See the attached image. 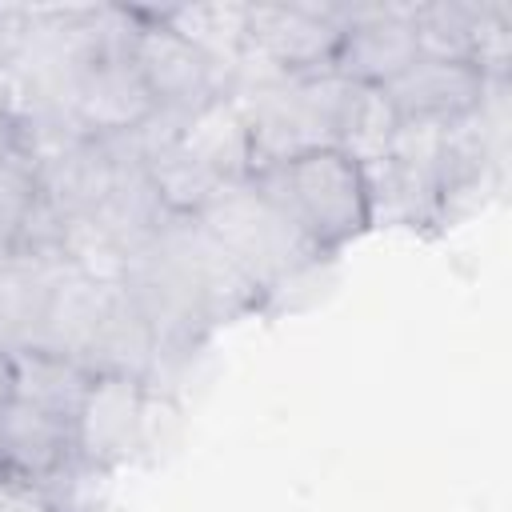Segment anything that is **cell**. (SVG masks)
I'll return each mask as SVG.
<instances>
[{
	"mask_svg": "<svg viewBox=\"0 0 512 512\" xmlns=\"http://www.w3.org/2000/svg\"><path fill=\"white\" fill-rule=\"evenodd\" d=\"M320 256L340 252L372 228V200L364 168L336 144L304 152L280 168L248 176Z\"/></svg>",
	"mask_w": 512,
	"mask_h": 512,
	"instance_id": "6da1fadb",
	"label": "cell"
},
{
	"mask_svg": "<svg viewBox=\"0 0 512 512\" xmlns=\"http://www.w3.org/2000/svg\"><path fill=\"white\" fill-rule=\"evenodd\" d=\"M196 220L264 296L280 292L288 280L304 276L324 260L252 180L224 184V192Z\"/></svg>",
	"mask_w": 512,
	"mask_h": 512,
	"instance_id": "7a4b0ae2",
	"label": "cell"
},
{
	"mask_svg": "<svg viewBox=\"0 0 512 512\" xmlns=\"http://www.w3.org/2000/svg\"><path fill=\"white\" fill-rule=\"evenodd\" d=\"M352 4H248V48L244 56L280 80L328 72L340 48Z\"/></svg>",
	"mask_w": 512,
	"mask_h": 512,
	"instance_id": "3957f363",
	"label": "cell"
},
{
	"mask_svg": "<svg viewBox=\"0 0 512 512\" xmlns=\"http://www.w3.org/2000/svg\"><path fill=\"white\" fill-rule=\"evenodd\" d=\"M132 40L128 60L148 84L160 112H196L208 100H220L232 92V68L208 60L192 40L160 24L148 8H132Z\"/></svg>",
	"mask_w": 512,
	"mask_h": 512,
	"instance_id": "277c9868",
	"label": "cell"
},
{
	"mask_svg": "<svg viewBox=\"0 0 512 512\" xmlns=\"http://www.w3.org/2000/svg\"><path fill=\"white\" fill-rule=\"evenodd\" d=\"M148 384L132 376L96 372L88 396L76 412V464L88 472H108L144 448L148 432Z\"/></svg>",
	"mask_w": 512,
	"mask_h": 512,
	"instance_id": "5b68a950",
	"label": "cell"
},
{
	"mask_svg": "<svg viewBox=\"0 0 512 512\" xmlns=\"http://www.w3.org/2000/svg\"><path fill=\"white\" fill-rule=\"evenodd\" d=\"M68 112L88 140H120L140 132L160 108L128 52H108L80 68L68 92Z\"/></svg>",
	"mask_w": 512,
	"mask_h": 512,
	"instance_id": "8992f818",
	"label": "cell"
},
{
	"mask_svg": "<svg viewBox=\"0 0 512 512\" xmlns=\"http://www.w3.org/2000/svg\"><path fill=\"white\" fill-rule=\"evenodd\" d=\"M420 60L408 4H352L340 48L332 56V72L348 84L388 88L400 72Z\"/></svg>",
	"mask_w": 512,
	"mask_h": 512,
	"instance_id": "52a82bcc",
	"label": "cell"
},
{
	"mask_svg": "<svg viewBox=\"0 0 512 512\" xmlns=\"http://www.w3.org/2000/svg\"><path fill=\"white\" fill-rule=\"evenodd\" d=\"M72 464H76L72 424L56 420L24 400H12L8 408H0V472L4 476L48 484L60 472H68Z\"/></svg>",
	"mask_w": 512,
	"mask_h": 512,
	"instance_id": "ba28073f",
	"label": "cell"
},
{
	"mask_svg": "<svg viewBox=\"0 0 512 512\" xmlns=\"http://www.w3.org/2000/svg\"><path fill=\"white\" fill-rule=\"evenodd\" d=\"M484 76L464 60H428L420 56L408 72H400L384 96L392 100L400 120H436L448 124L456 116H468L484 100Z\"/></svg>",
	"mask_w": 512,
	"mask_h": 512,
	"instance_id": "9c48e42d",
	"label": "cell"
},
{
	"mask_svg": "<svg viewBox=\"0 0 512 512\" xmlns=\"http://www.w3.org/2000/svg\"><path fill=\"white\" fill-rule=\"evenodd\" d=\"M112 292L116 288L92 284V280L64 268L48 288V300H44V312H40V324H36V336H32L28 348H44V352H56V356H68V360L84 364L88 348L100 332V320L108 312Z\"/></svg>",
	"mask_w": 512,
	"mask_h": 512,
	"instance_id": "30bf717a",
	"label": "cell"
},
{
	"mask_svg": "<svg viewBox=\"0 0 512 512\" xmlns=\"http://www.w3.org/2000/svg\"><path fill=\"white\" fill-rule=\"evenodd\" d=\"M176 144L184 152H192L200 164H208L220 180H228V184L248 180V124H244V112L236 100L220 96V100L200 104L184 120Z\"/></svg>",
	"mask_w": 512,
	"mask_h": 512,
	"instance_id": "8fae6325",
	"label": "cell"
},
{
	"mask_svg": "<svg viewBox=\"0 0 512 512\" xmlns=\"http://www.w3.org/2000/svg\"><path fill=\"white\" fill-rule=\"evenodd\" d=\"M144 184L156 200V208L168 220H196L228 180H220L208 164H200L192 152H184L176 140L144 160Z\"/></svg>",
	"mask_w": 512,
	"mask_h": 512,
	"instance_id": "7c38bea8",
	"label": "cell"
},
{
	"mask_svg": "<svg viewBox=\"0 0 512 512\" xmlns=\"http://www.w3.org/2000/svg\"><path fill=\"white\" fill-rule=\"evenodd\" d=\"M96 372H88L80 360L44 352V348H16V400L76 424V412L88 396Z\"/></svg>",
	"mask_w": 512,
	"mask_h": 512,
	"instance_id": "4fadbf2b",
	"label": "cell"
},
{
	"mask_svg": "<svg viewBox=\"0 0 512 512\" xmlns=\"http://www.w3.org/2000/svg\"><path fill=\"white\" fill-rule=\"evenodd\" d=\"M160 24H168L172 32H180L184 40H192L208 60L232 68L240 64L244 48H248V4H164V8H148Z\"/></svg>",
	"mask_w": 512,
	"mask_h": 512,
	"instance_id": "5bb4252c",
	"label": "cell"
},
{
	"mask_svg": "<svg viewBox=\"0 0 512 512\" xmlns=\"http://www.w3.org/2000/svg\"><path fill=\"white\" fill-rule=\"evenodd\" d=\"M64 268H48V264H28L8 256L0 264V344L4 348H28L48 300L52 280Z\"/></svg>",
	"mask_w": 512,
	"mask_h": 512,
	"instance_id": "9a60e30c",
	"label": "cell"
},
{
	"mask_svg": "<svg viewBox=\"0 0 512 512\" xmlns=\"http://www.w3.org/2000/svg\"><path fill=\"white\" fill-rule=\"evenodd\" d=\"M396 128H400V116H396L392 100L384 96V88L352 84V96L336 124V148L348 152L360 168H372V164L388 160Z\"/></svg>",
	"mask_w": 512,
	"mask_h": 512,
	"instance_id": "2e32d148",
	"label": "cell"
},
{
	"mask_svg": "<svg viewBox=\"0 0 512 512\" xmlns=\"http://www.w3.org/2000/svg\"><path fill=\"white\" fill-rule=\"evenodd\" d=\"M476 16H480L476 0L408 4V24H412V36H416V48L428 60H464V64H472Z\"/></svg>",
	"mask_w": 512,
	"mask_h": 512,
	"instance_id": "e0dca14e",
	"label": "cell"
},
{
	"mask_svg": "<svg viewBox=\"0 0 512 512\" xmlns=\"http://www.w3.org/2000/svg\"><path fill=\"white\" fill-rule=\"evenodd\" d=\"M0 512H60L52 492L36 480L0 476Z\"/></svg>",
	"mask_w": 512,
	"mask_h": 512,
	"instance_id": "ac0fdd59",
	"label": "cell"
},
{
	"mask_svg": "<svg viewBox=\"0 0 512 512\" xmlns=\"http://www.w3.org/2000/svg\"><path fill=\"white\" fill-rule=\"evenodd\" d=\"M16 400V352L0 344V408Z\"/></svg>",
	"mask_w": 512,
	"mask_h": 512,
	"instance_id": "d6986e66",
	"label": "cell"
}]
</instances>
